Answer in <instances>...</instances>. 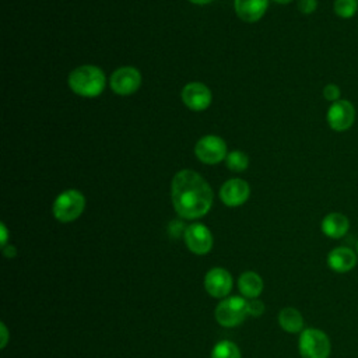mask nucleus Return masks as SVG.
I'll return each mask as SVG.
<instances>
[{"instance_id": "obj_11", "label": "nucleus", "mask_w": 358, "mask_h": 358, "mask_svg": "<svg viewBox=\"0 0 358 358\" xmlns=\"http://www.w3.org/2000/svg\"><path fill=\"white\" fill-rule=\"evenodd\" d=\"M182 99L192 110H204L211 103V92L201 83H189L182 90Z\"/></svg>"}, {"instance_id": "obj_4", "label": "nucleus", "mask_w": 358, "mask_h": 358, "mask_svg": "<svg viewBox=\"0 0 358 358\" xmlns=\"http://www.w3.org/2000/svg\"><path fill=\"white\" fill-rule=\"evenodd\" d=\"M85 199L78 190L70 189L60 193L53 203V215L62 222H70L78 218L84 210Z\"/></svg>"}, {"instance_id": "obj_9", "label": "nucleus", "mask_w": 358, "mask_h": 358, "mask_svg": "<svg viewBox=\"0 0 358 358\" xmlns=\"http://www.w3.org/2000/svg\"><path fill=\"white\" fill-rule=\"evenodd\" d=\"M141 76L134 67H120L110 76V88L119 95H130L138 90Z\"/></svg>"}, {"instance_id": "obj_18", "label": "nucleus", "mask_w": 358, "mask_h": 358, "mask_svg": "<svg viewBox=\"0 0 358 358\" xmlns=\"http://www.w3.org/2000/svg\"><path fill=\"white\" fill-rule=\"evenodd\" d=\"M334 14L341 20H350L358 13V0H334Z\"/></svg>"}, {"instance_id": "obj_23", "label": "nucleus", "mask_w": 358, "mask_h": 358, "mask_svg": "<svg viewBox=\"0 0 358 358\" xmlns=\"http://www.w3.org/2000/svg\"><path fill=\"white\" fill-rule=\"evenodd\" d=\"M264 310V305L260 301H250L249 302V315L250 316H260Z\"/></svg>"}, {"instance_id": "obj_16", "label": "nucleus", "mask_w": 358, "mask_h": 358, "mask_svg": "<svg viewBox=\"0 0 358 358\" xmlns=\"http://www.w3.org/2000/svg\"><path fill=\"white\" fill-rule=\"evenodd\" d=\"M238 287L242 295H245L246 298H256L263 289V281L257 273L246 271L239 277Z\"/></svg>"}, {"instance_id": "obj_13", "label": "nucleus", "mask_w": 358, "mask_h": 358, "mask_svg": "<svg viewBox=\"0 0 358 358\" xmlns=\"http://www.w3.org/2000/svg\"><path fill=\"white\" fill-rule=\"evenodd\" d=\"M358 255L347 246H338L329 252L327 266L336 273H348L357 264Z\"/></svg>"}, {"instance_id": "obj_6", "label": "nucleus", "mask_w": 358, "mask_h": 358, "mask_svg": "<svg viewBox=\"0 0 358 358\" xmlns=\"http://www.w3.org/2000/svg\"><path fill=\"white\" fill-rule=\"evenodd\" d=\"M355 119L357 110L354 103L343 98L333 102L326 112V120L329 127L337 133L348 131L354 126Z\"/></svg>"}, {"instance_id": "obj_26", "label": "nucleus", "mask_w": 358, "mask_h": 358, "mask_svg": "<svg viewBox=\"0 0 358 358\" xmlns=\"http://www.w3.org/2000/svg\"><path fill=\"white\" fill-rule=\"evenodd\" d=\"M274 1H277V3H280V4H288V3H291L292 0H274Z\"/></svg>"}, {"instance_id": "obj_17", "label": "nucleus", "mask_w": 358, "mask_h": 358, "mask_svg": "<svg viewBox=\"0 0 358 358\" xmlns=\"http://www.w3.org/2000/svg\"><path fill=\"white\" fill-rule=\"evenodd\" d=\"M280 326L288 333H298L303 327V317L295 308H284L278 315Z\"/></svg>"}, {"instance_id": "obj_2", "label": "nucleus", "mask_w": 358, "mask_h": 358, "mask_svg": "<svg viewBox=\"0 0 358 358\" xmlns=\"http://www.w3.org/2000/svg\"><path fill=\"white\" fill-rule=\"evenodd\" d=\"M70 88L85 98L98 96L105 88V74L96 66H80L69 76Z\"/></svg>"}, {"instance_id": "obj_3", "label": "nucleus", "mask_w": 358, "mask_h": 358, "mask_svg": "<svg viewBox=\"0 0 358 358\" xmlns=\"http://www.w3.org/2000/svg\"><path fill=\"white\" fill-rule=\"evenodd\" d=\"M298 348L302 358H329L331 351L327 334L319 329L302 330Z\"/></svg>"}, {"instance_id": "obj_14", "label": "nucleus", "mask_w": 358, "mask_h": 358, "mask_svg": "<svg viewBox=\"0 0 358 358\" xmlns=\"http://www.w3.org/2000/svg\"><path fill=\"white\" fill-rule=\"evenodd\" d=\"M320 228H322V232L327 238L340 239V238H343L348 232V229H350V220L343 213H337V211L329 213L322 220Z\"/></svg>"}, {"instance_id": "obj_20", "label": "nucleus", "mask_w": 358, "mask_h": 358, "mask_svg": "<svg viewBox=\"0 0 358 358\" xmlns=\"http://www.w3.org/2000/svg\"><path fill=\"white\" fill-rule=\"evenodd\" d=\"M248 157L242 151H232L227 155V166L234 172H241L248 168Z\"/></svg>"}, {"instance_id": "obj_15", "label": "nucleus", "mask_w": 358, "mask_h": 358, "mask_svg": "<svg viewBox=\"0 0 358 358\" xmlns=\"http://www.w3.org/2000/svg\"><path fill=\"white\" fill-rule=\"evenodd\" d=\"M268 0H235L238 17L246 22L257 21L267 10Z\"/></svg>"}, {"instance_id": "obj_21", "label": "nucleus", "mask_w": 358, "mask_h": 358, "mask_svg": "<svg viewBox=\"0 0 358 358\" xmlns=\"http://www.w3.org/2000/svg\"><path fill=\"white\" fill-rule=\"evenodd\" d=\"M323 98L326 101L331 102V103L338 101V99H341V90H340V87L337 84H333V83L326 84L324 88H323Z\"/></svg>"}, {"instance_id": "obj_8", "label": "nucleus", "mask_w": 358, "mask_h": 358, "mask_svg": "<svg viewBox=\"0 0 358 358\" xmlns=\"http://www.w3.org/2000/svg\"><path fill=\"white\" fill-rule=\"evenodd\" d=\"M185 242L193 253L206 255L213 248V235L206 225L196 222L185 229Z\"/></svg>"}, {"instance_id": "obj_25", "label": "nucleus", "mask_w": 358, "mask_h": 358, "mask_svg": "<svg viewBox=\"0 0 358 358\" xmlns=\"http://www.w3.org/2000/svg\"><path fill=\"white\" fill-rule=\"evenodd\" d=\"M189 1H192V3H194V4H207V3H210L211 0H189Z\"/></svg>"}, {"instance_id": "obj_19", "label": "nucleus", "mask_w": 358, "mask_h": 358, "mask_svg": "<svg viewBox=\"0 0 358 358\" xmlns=\"http://www.w3.org/2000/svg\"><path fill=\"white\" fill-rule=\"evenodd\" d=\"M211 358H241V352L236 344L229 340H222L213 348Z\"/></svg>"}, {"instance_id": "obj_10", "label": "nucleus", "mask_w": 358, "mask_h": 358, "mask_svg": "<svg viewBox=\"0 0 358 358\" xmlns=\"http://www.w3.org/2000/svg\"><path fill=\"white\" fill-rule=\"evenodd\" d=\"M207 292L214 298H224L232 289V277L222 267L211 268L204 278Z\"/></svg>"}, {"instance_id": "obj_7", "label": "nucleus", "mask_w": 358, "mask_h": 358, "mask_svg": "<svg viewBox=\"0 0 358 358\" xmlns=\"http://www.w3.org/2000/svg\"><path fill=\"white\" fill-rule=\"evenodd\" d=\"M194 152L204 164H218L227 155V144L218 136H206L197 141Z\"/></svg>"}, {"instance_id": "obj_24", "label": "nucleus", "mask_w": 358, "mask_h": 358, "mask_svg": "<svg viewBox=\"0 0 358 358\" xmlns=\"http://www.w3.org/2000/svg\"><path fill=\"white\" fill-rule=\"evenodd\" d=\"M6 241H7V229H6L4 224H1V245L3 246L6 245Z\"/></svg>"}, {"instance_id": "obj_22", "label": "nucleus", "mask_w": 358, "mask_h": 358, "mask_svg": "<svg viewBox=\"0 0 358 358\" xmlns=\"http://www.w3.org/2000/svg\"><path fill=\"white\" fill-rule=\"evenodd\" d=\"M317 8V0H298V10L302 14H312Z\"/></svg>"}, {"instance_id": "obj_12", "label": "nucleus", "mask_w": 358, "mask_h": 358, "mask_svg": "<svg viewBox=\"0 0 358 358\" xmlns=\"http://www.w3.org/2000/svg\"><path fill=\"white\" fill-rule=\"evenodd\" d=\"M249 185L242 179H229L225 182L220 190V197L224 204L229 207H236L243 204L249 197Z\"/></svg>"}, {"instance_id": "obj_1", "label": "nucleus", "mask_w": 358, "mask_h": 358, "mask_svg": "<svg viewBox=\"0 0 358 358\" xmlns=\"http://www.w3.org/2000/svg\"><path fill=\"white\" fill-rule=\"evenodd\" d=\"M172 203L183 218H199L208 213L213 204V190L194 171H179L172 180Z\"/></svg>"}, {"instance_id": "obj_5", "label": "nucleus", "mask_w": 358, "mask_h": 358, "mask_svg": "<svg viewBox=\"0 0 358 358\" xmlns=\"http://www.w3.org/2000/svg\"><path fill=\"white\" fill-rule=\"evenodd\" d=\"M249 315V302L242 296H229L221 301L215 308V319L224 327L241 324Z\"/></svg>"}, {"instance_id": "obj_27", "label": "nucleus", "mask_w": 358, "mask_h": 358, "mask_svg": "<svg viewBox=\"0 0 358 358\" xmlns=\"http://www.w3.org/2000/svg\"><path fill=\"white\" fill-rule=\"evenodd\" d=\"M357 255H358V241H357Z\"/></svg>"}]
</instances>
